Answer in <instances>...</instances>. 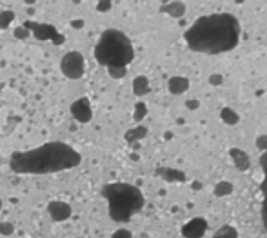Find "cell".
I'll use <instances>...</instances> for the list:
<instances>
[{
  "mask_svg": "<svg viewBox=\"0 0 267 238\" xmlns=\"http://www.w3.org/2000/svg\"><path fill=\"white\" fill-rule=\"evenodd\" d=\"M240 22L231 13H213L196 18L185 31L189 49L206 55L233 51L240 40Z\"/></svg>",
  "mask_w": 267,
  "mask_h": 238,
  "instance_id": "obj_1",
  "label": "cell"
},
{
  "mask_svg": "<svg viewBox=\"0 0 267 238\" xmlns=\"http://www.w3.org/2000/svg\"><path fill=\"white\" fill-rule=\"evenodd\" d=\"M82 155L66 142H45L39 148L17 151L9 159V167L17 175H47L80 165Z\"/></svg>",
  "mask_w": 267,
  "mask_h": 238,
  "instance_id": "obj_2",
  "label": "cell"
},
{
  "mask_svg": "<svg viewBox=\"0 0 267 238\" xmlns=\"http://www.w3.org/2000/svg\"><path fill=\"white\" fill-rule=\"evenodd\" d=\"M102 197L107 200L109 216L115 222H128L142 211L145 198L142 191L133 184L113 182L102 187Z\"/></svg>",
  "mask_w": 267,
  "mask_h": 238,
  "instance_id": "obj_3",
  "label": "cell"
},
{
  "mask_svg": "<svg viewBox=\"0 0 267 238\" xmlns=\"http://www.w3.org/2000/svg\"><path fill=\"white\" fill-rule=\"evenodd\" d=\"M96 62L109 68H126L134 58V49L129 37L120 29H106L95 45Z\"/></svg>",
  "mask_w": 267,
  "mask_h": 238,
  "instance_id": "obj_4",
  "label": "cell"
},
{
  "mask_svg": "<svg viewBox=\"0 0 267 238\" xmlns=\"http://www.w3.org/2000/svg\"><path fill=\"white\" fill-rule=\"evenodd\" d=\"M60 69H62V73H64V77H67V79H71V80L82 79L84 69H86V62H84L82 53H78V51L66 53L60 60Z\"/></svg>",
  "mask_w": 267,
  "mask_h": 238,
  "instance_id": "obj_5",
  "label": "cell"
},
{
  "mask_svg": "<svg viewBox=\"0 0 267 238\" xmlns=\"http://www.w3.org/2000/svg\"><path fill=\"white\" fill-rule=\"evenodd\" d=\"M24 28L28 29L29 33L33 31V35L37 37L39 40H53L56 45H62L66 42L64 39V35H60L58 31L55 29V26H49V24H35V22H26L24 24Z\"/></svg>",
  "mask_w": 267,
  "mask_h": 238,
  "instance_id": "obj_6",
  "label": "cell"
},
{
  "mask_svg": "<svg viewBox=\"0 0 267 238\" xmlns=\"http://www.w3.org/2000/svg\"><path fill=\"white\" fill-rule=\"evenodd\" d=\"M71 115H73V119L77 120V122H80V124L91 122V119H93V109H91L89 98L86 97L77 98V100L71 104Z\"/></svg>",
  "mask_w": 267,
  "mask_h": 238,
  "instance_id": "obj_7",
  "label": "cell"
},
{
  "mask_svg": "<svg viewBox=\"0 0 267 238\" xmlns=\"http://www.w3.org/2000/svg\"><path fill=\"white\" fill-rule=\"evenodd\" d=\"M260 167H262V182H260V195H262V222L267 231V151L260 157Z\"/></svg>",
  "mask_w": 267,
  "mask_h": 238,
  "instance_id": "obj_8",
  "label": "cell"
},
{
  "mask_svg": "<svg viewBox=\"0 0 267 238\" xmlns=\"http://www.w3.org/2000/svg\"><path fill=\"white\" fill-rule=\"evenodd\" d=\"M47 213H49V216L55 222H66L71 218L73 209L67 202H58V200H55V202H49V205H47Z\"/></svg>",
  "mask_w": 267,
  "mask_h": 238,
  "instance_id": "obj_9",
  "label": "cell"
},
{
  "mask_svg": "<svg viewBox=\"0 0 267 238\" xmlns=\"http://www.w3.org/2000/svg\"><path fill=\"white\" fill-rule=\"evenodd\" d=\"M207 229V222L204 218H195L182 227V235L185 238H202Z\"/></svg>",
  "mask_w": 267,
  "mask_h": 238,
  "instance_id": "obj_10",
  "label": "cell"
},
{
  "mask_svg": "<svg viewBox=\"0 0 267 238\" xmlns=\"http://www.w3.org/2000/svg\"><path fill=\"white\" fill-rule=\"evenodd\" d=\"M167 89L173 95H182V93L189 89V79H185V77H171L169 82H167Z\"/></svg>",
  "mask_w": 267,
  "mask_h": 238,
  "instance_id": "obj_11",
  "label": "cell"
},
{
  "mask_svg": "<svg viewBox=\"0 0 267 238\" xmlns=\"http://www.w3.org/2000/svg\"><path fill=\"white\" fill-rule=\"evenodd\" d=\"M229 155L234 159V164H236V167H238L240 171H247L249 169V157H247V153H244L242 149H236L233 148L231 151H229Z\"/></svg>",
  "mask_w": 267,
  "mask_h": 238,
  "instance_id": "obj_12",
  "label": "cell"
},
{
  "mask_svg": "<svg viewBox=\"0 0 267 238\" xmlns=\"http://www.w3.org/2000/svg\"><path fill=\"white\" fill-rule=\"evenodd\" d=\"M133 93L136 97H144V95L149 93V80H147V77L140 75V77H136L133 80Z\"/></svg>",
  "mask_w": 267,
  "mask_h": 238,
  "instance_id": "obj_13",
  "label": "cell"
},
{
  "mask_svg": "<svg viewBox=\"0 0 267 238\" xmlns=\"http://www.w3.org/2000/svg\"><path fill=\"white\" fill-rule=\"evenodd\" d=\"M160 13H167V15H171V17L175 18H180L185 13V6L182 2H171V4H167V6H162Z\"/></svg>",
  "mask_w": 267,
  "mask_h": 238,
  "instance_id": "obj_14",
  "label": "cell"
},
{
  "mask_svg": "<svg viewBox=\"0 0 267 238\" xmlns=\"http://www.w3.org/2000/svg\"><path fill=\"white\" fill-rule=\"evenodd\" d=\"M145 136H147V127L138 125V127H134V129L126 131L124 138H126V142H129V144H134V142L142 140V138H145Z\"/></svg>",
  "mask_w": 267,
  "mask_h": 238,
  "instance_id": "obj_15",
  "label": "cell"
},
{
  "mask_svg": "<svg viewBox=\"0 0 267 238\" xmlns=\"http://www.w3.org/2000/svg\"><path fill=\"white\" fill-rule=\"evenodd\" d=\"M156 173H158V176H162V178H166V180H178V182L185 180V175H184V173H180V171L158 169V171H156Z\"/></svg>",
  "mask_w": 267,
  "mask_h": 238,
  "instance_id": "obj_16",
  "label": "cell"
},
{
  "mask_svg": "<svg viewBox=\"0 0 267 238\" xmlns=\"http://www.w3.org/2000/svg\"><path fill=\"white\" fill-rule=\"evenodd\" d=\"M213 238H238V231L233 226H222L213 235Z\"/></svg>",
  "mask_w": 267,
  "mask_h": 238,
  "instance_id": "obj_17",
  "label": "cell"
},
{
  "mask_svg": "<svg viewBox=\"0 0 267 238\" xmlns=\"http://www.w3.org/2000/svg\"><path fill=\"white\" fill-rule=\"evenodd\" d=\"M220 117H222L223 122H225V124H229V125H236V124L240 122L238 115L234 113V111H233L231 108H223L222 113H220Z\"/></svg>",
  "mask_w": 267,
  "mask_h": 238,
  "instance_id": "obj_18",
  "label": "cell"
},
{
  "mask_svg": "<svg viewBox=\"0 0 267 238\" xmlns=\"http://www.w3.org/2000/svg\"><path fill=\"white\" fill-rule=\"evenodd\" d=\"M15 20V13L11 9H6V11H0V29H7Z\"/></svg>",
  "mask_w": 267,
  "mask_h": 238,
  "instance_id": "obj_19",
  "label": "cell"
},
{
  "mask_svg": "<svg viewBox=\"0 0 267 238\" xmlns=\"http://www.w3.org/2000/svg\"><path fill=\"white\" fill-rule=\"evenodd\" d=\"M233 193V184L231 182H220L217 186V189H215V195L217 197H223V195H229Z\"/></svg>",
  "mask_w": 267,
  "mask_h": 238,
  "instance_id": "obj_20",
  "label": "cell"
},
{
  "mask_svg": "<svg viewBox=\"0 0 267 238\" xmlns=\"http://www.w3.org/2000/svg\"><path fill=\"white\" fill-rule=\"evenodd\" d=\"M145 115H147V106H145L144 102H138L136 106H134V115H133L134 120H136V122H140Z\"/></svg>",
  "mask_w": 267,
  "mask_h": 238,
  "instance_id": "obj_21",
  "label": "cell"
},
{
  "mask_svg": "<svg viewBox=\"0 0 267 238\" xmlns=\"http://www.w3.org/2000/svg\"><path fill=\"white\" fill-rule=\"evenodd\" d=\"M13 233H15V224H11V222H0V235L9 237Z\"/></svg>",
  "mask_w": 267,
  "mask_h": 238,
  "instance_id": "obj_22",
  "label": "cell"
},
{
  "mask_svg": "<svg viewBox=\"0 0 267 238\" xmlns=\"http://www.w3.org/2000/svg\"><path fill=\"white\" fill-rule=\"evenodd\" d=\"M107 71H109V75H111L113 79H124L126 73H128V69L126 68H109Z\"/></svg>",
  "mask_w": 267,
  "mask_h": 238,
  "instance_id": "obj_23",
  "label": "cell"
},
{
  "mask_svg": "<svg viewBox=\"0 0 267 238\" xmlns=\"http://www.w3.org/2000/svg\"><path fill=\"white\" fill-rule=\"evenodd\" d=\"M111 238H133V235H131L129 229H117L111 235Z\"/></svg>",
  "mask_w": 267,
  "mask_h": 238,
  "instance_id": "obj_24",
  "label": "cell"
},
{
  "mask_svg": "<svg viewBox=\"0 0 267 238\" xmlns=\"http://www.w3.org/2000/svg\"><path fill=\"white\" fill-rule=\"evenodd\" d=\"M13 35H15L17 39H20V40H26L29 37V31L24 28V26H20V28H17L15 31H13Z\"/></svg>",
  "mask_w": 267,
  "mask_h": 238,
  "instance_id": "obj_25",
  "label": "cell"
},
{
  "mask_svg": "<svg viewBox=\"0 0 267 238\" xmlns=\"http://www.w3.org/2000/svg\"><path fill=\"white\" fill-rule=\"evenodd\" d=\"M111 9V2L109 0H100L98 4H96V11H100V13H106Z\"/></svg>",
  "mask_w": 267,
  "mask_h": 238,
  "instance_id": "obj_26",
  "label": "cell"
},
{
  "mask_svg": "<svg viewBox=\"0 0 267 238\" xmlns=\"http://www.w3.org/2000/svg\"><path fill=\"white\" fill-rule=\"evenodd\" d=\"M256 146L262 149H267V136H260V138L256 140Z\"/></svg>",
  "mask_w": 267,
  "mask_h": 238,
  "instance_id": "obj_27",
  "label": "cell"
},
{
  "mask_svg": "<svg viewBox=\"0 0 267 238\" xmlns=\"http://www.w3.org/2000/svg\"><path fill=\"white\" fill-rule=\"evenodd\" d=\"M209 82H211L213 85L222 84V77H220V75H213V77H209Z\"/></svg>",
  "mask_w": 267,
  "mask_h": 238,
  "instance_id": "obj_28",
  "label": "cell"
},
{
  "mask_svg": "<svg viewBox=\"0 0 267 238\" xmlns=\"http://www.w3.org/2000/svg\"><path fill=\"white\" fill-rule=\"evenodd\" d=\"M71 28H75V29L84 28V20H73V22H71Z\"/></svg>",
  "mask_w": 267,
  "mask_h": 238,
  "instance_id": "obj_29",
  "label": "cell"
},
{
  "mask_svg": "<svg viewBox=\"0 0 267 238\" xmlns=\"http://www.w3.org/2000/svg\"><path fill=\"white\" fill-rule=\"evenodd\" d=\"M187 106H189L191 109H195L196 108V102H195V100H189V104H187Z\"/></svg>",
  "mask_w": 267,
  "mask_h": 238,
  "instance_id": "obj_30",
  "label": "cell"
},
{
  "mask_svg": "<svg viewBox=\"0 0 267 238\" xmlns=\"http://www.w3.org/2000/svg\"><path fill=\"white\" fill-rule=\"evenodd\" d=\"M131 160H134V162H136V160H138V155L133 153V155H131Z\"/></svg>",
  "mask_w": 267,
  "mask_h": 238,
  "instance_id": "obj_31",
  "label": "cell"
},
{
  "mask_svg": "<svg viewBox=\"0 0 267 238\" xmlns=\"http://www.w3.org/2000/svg\"><path fill=\"white\" fill-rule=\"evenodd\" d=\"M0 209H2V200H0Z\"/></svg>",
  "mask_w": 267,
  "mask_h": 238,
  "instance_id": "obj_32",
  "label": "cell"
}]
</instances>
